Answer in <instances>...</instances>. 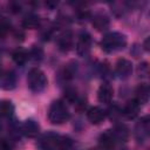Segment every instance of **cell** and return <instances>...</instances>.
I'll return each instance as SVG.
<instances>
[{"label": "cell", "mask_w": 150, "mask_h": 150, "mask_svg": "<svg viewBox=\"0 0 150 150\" xmlns=\"http://www.w3.org/2000/svg\"><path fill=\"white\" fill-rule=\"evenodd\" d=\"M38 146L41 150H70V148L73 146V142L66 136L48 132L39 139Z\"/></svg>", "instance_id": "cell-1"}, {"label": "cell", "mask_w": 150, "mask_h": 150, "mask_svg": "<svg viewBox=\"0 0 150 150\" xmlns=\"http://www.w3.org/2000/svg\"><path fill=\"white\" fill-rule=\"evenodd\" d=\"M127 45V36L118 32H111L103 36L101 40V47L107 53H114L121 50Z\"/></svg>", "instance_id": "cell-2"}, {"label": "cell", "mask_w": 150, "mask_h": 150, "mask_svg": "<svg viewBox=\"0 0 150 150\" xmlns=\"http://www.w3.org/2000/svg\"><path fill=\"white\" fill-rule=\"evenodd\" d=\"M69 110L61 100L53 101L48 109V120L53 124H62L69 120Z\"/></svg>", "instance_id": "cell-3"}, {"label": "cell", "mask_w": 150, "mask_h": 150, "mask_svg": "<svg viewBox=\"0 0 150 150\" xmlns=\"http://www.w3.org/2000/svg\"><path fill=\"white\" fill-rule=\"evenodd\" d=\"M27 84L33 93H41L46 89L48 84V80L46 74L41 69L32 68L27 75Z\"/></svg>", "instance_id": "cell-4"}, {"label": "cell", "mask_w": 150, "mask_h": 150, "mask_svg": "<svg viewBox=\"0 0 150 150\" xmlns=\"http://www.w3.org/2000/svg\"><path fill=\"white\" fill-rule=\"evenodd\" d=\"M91 48V35L88 32H82L76 43V52L79 55L84 56L90 52Z\"/></svg>", "instance_id": "cell-5"}, {"label": "cell", "mask_w": 150, "mask_h": 150, "mask_svg": "<svg viewBox=\"0 0 150 150\" xmlns=\"http://www.w3.org/2000/svg\"><path fill=\"white\" fill-rule=\"evenodd\" d=\"M16 84V76L12 70H0V88L11 90Z\"/></svg>", "instance_id": "cell-6"}, {"label": "cell", "mask_w": 150, "mask_h": 150, "mask_svg": "<svg viewBox=\"0 0 150 150\" xmlns=\"http://www.w3.org/2000/svg\"><path fill=\"white\" fill-rule=\"evenodd\" d=\"M115 66H116L115 67V71H116V74L121 79H127L132 73V63H131V61H129L127 59H120V60H117V62H116Z\"/></svg>", "instance_id": "cell-7"}, {"label": "cell", "mask_w": 150, "mask_h": 150, "mask_svg": "<svg viewBox=\"0 0 150 150\" xmlns=\"http://www.w3.org/2000/svg\"><path fill=\"white\" fill-rule=\"evenodd\" d=\"M57 47L61 52H68L71 49L74 45V35L70 30L63 32L59 38H57Z\"/></svg>", "instance_id": "cell-8"}, {"label": "cell", "mask_w": 150, "mask_h": 150, "mask_svg": "<svg viewBox=\"0 0 150 150\" xmlns=\"http://www.w3.org/2000/svg\"><path fill=\"white\" fill-rule=\"evenodd\" d=\"M105 111L100 107H91L87 110V118L93 124H100L105 118Z\"/></svg>", "instance_id": "cell-9"}, {"label": "cell", "mask_w": 150, "mask_h": 150, "mask_svg": "<svg viewBox=\"0 0 150 150\" xmlns=\"http://www.w3.org/2000/svg\"><path fill=\"white\" fill-rule=\"evenodd\" d=\"M149 130H150V125H149V118L148 116L143 117L136 125V129H135V135H136V138L138 141H144L145 138H148L149 136Z\"/></svg>", "instance_id": "cell-10"}, {"label": "cell", "mask_w": 150, "mask_h": 150, "mask_svg": "<svg viewBox=\"0 0 150 150\" xmlns=\"http://www.w3.org/2000/svg\"><path fill=\"white\" fill-rule=\"evenodd\" d=\"M114 96V89L110 84L103 83L97 90V98L101 103H110Z\"/></svg>", "instance_id": "cell-11"}, {"label": "cell", "mask_w": 150, "mask_h": 150, "mask_svg": "<svg viewBox=\"0 0 150 150\" xmlns=\"http://www.w3.org/2000/svg\"><path fill=\"white\" fill-rule=\"evenodd\" d=\"M21 130H22L25 136L33 138V137H36L38 134L40 132V125L34 120H27V121L23 122V124L21 127Z\"/></svg>", "instance_id": "cell-12"}, {"label": "cell", "mask_w": 150, "mask_h": 150, "mask_svg": "<svg viewBox=\"0 0 150 150\" xmlns=\"http://www.w3.org/2000/svg\"><path fill=\"white\" fill-rule=\"evenodd\" d=\"M98 143L103 150H112L115 144H116V139H115L111 130H107L104 134H102L100 136Z\"/></svg>", "instance_id": "cell-13"}, {"label": "cell", "mask_w": 150, "mask_h": 150, "mask_svg": "<svg viewBox=\"0 0 150 150\" xmlns=\"http://www.w3.org/2000/svg\"><path fill=\"white\" fill-rule=\"evenodd\" d=\"M139 109H141V104L136 101V100H132V101H129L124 108H123V115L127 117V118H135L138 112H139Z\"/></svg>", "instance_id": "cell-14"}, {"label": "cell", "mask_w": 150, "mask_h": 150, "mask_svg": "<svg viewBox=\"0 0 150 150\" xmlns=\"http://www.w3.org/2000/svg\"><path fill=\"white\" fill-rule=\"evenodd\" d=\"M116 142H125L129 137V129L124 124H117L114 130H111Z\"/></svg>", "instance_id": "cell-15"}, {"label": "cell", "mask_w": 150, "mask_h": 150, "mask_svg": "<svg viewBox=\"0 0 150 150\" xmlns=\"http://www.w3.org/2000/svg\"><path fill=\"white\" fill-rule=\"evenodd\" d=\"M93 26L97 30H104L109 27V19L105 14L98 13L93 18Z\"/></svg>", "instance_id": "cell-16"}, {"label": "cell", "mask_w": 150, "mask_h": 150, "mask_svg": "<svg viewBox=\"0 0 150 150\" xmlns=\"http://www.w3.org/2000/svg\"><path fill=\"white\" fill-rule=\"evenodd\" d=\"M149 86L148 84H139L136 89V101L139 103V104H143V103H146L148 100H149Z\"/></svg>", "instance_id": "cell-17"}, {"label": "cell", "mask_w": 150, "mask_h": 150, "mask_svg": "<svg viewBox=\"0 0 150 150\" xmlns=\"http://www.w3.org/2000/svg\"><path fill=\"white\" fill-rule=\"evenodd\" d=\"M14 112V105L8 100L0 101V118H9Z\"/></svg>", "instance_id": "cell-18"}, {"label": "cell", "mask_w": 150, "mask_h": 150, "mask_svg": "<svg viewBox=\"0 0 150 150\" xmlns=\"http://www.w3.org/2000/svg\"><path fill=\"white\" fill-rule=\"evenodd\" d=\"M12 57H13V61L19 64V66H22L27 62V60L29 59V55H28V52L23 48H18L16 50L13 52L12 54Z\"/></svg>", "instance_id": "cell-19"}, {"label": "cell", "mask_w": 150, "mask_h": 150, "mask_svg": "<svg viewBox=\"0 0 150 150\" xmlns=\"http://www.w3.org/2000/svg\"><path fill=\"white\" fill-rule=\"evenodd\" d=\"M39 25H40V19L35 14H28L22 20V27L27 29H35L39 27Z\"/></svg>", "instance_id": "cell-20"}, {"label": "cell", "mask_w": 150, "mask_h": 150, "mask_svg": "<svg viewBox=\"0 0 150 150\" xmlns=\"http://www.w3.org/2000/svg\"><path fill=\"white\" fill-rule=\"evenodd\" d=\"M12 28V23L7 18H0V36H6Z\"/></svg>", "instance_id": "cell-21"}, {"label": "cell", "mask_w": 150, "mask_h": 150, "mask_svg": "<svg viewBox=\"0 0 150 150\" xmlns=\"http://www.w3.org/2000/svg\"><path fill=\"white\" fill-rule=\"evenodd\" d=\"M28 55H29V59H33L34 61H40L43 56V50L40 47L33 46V48L28 52Z\"/></svg>", "instance_id": "cell-22"}, {"label": "cell", "mask_w": 150, "mask_h": 150, "mask_svg": "<svg viewBox=\"0 0 150 150\" xmlns=\"http://www.w3.org/2000/svg\"><path fill=\"white\" fill-rule=\"evenodd\" d=\"M138 70H139V73H141V75H142V76H146V75H148V63H146V62H144V63L139 64Z\"/></svg>", "instance_id": "cell-23"}, {"label": "cell", "mask_w": 150, "mask_h": 150, "mask_svg": "<svg viewBox=\"0 0 150 150\" xmlns=\"http://www.w3.org/2000/svg\"><path fill=\"white\" fill-rule=\"evenodd\" d=\"M2 131V124H1V122H0V132Z\"/></svg>", "instance_id": "cell-24"}]
</instances>
